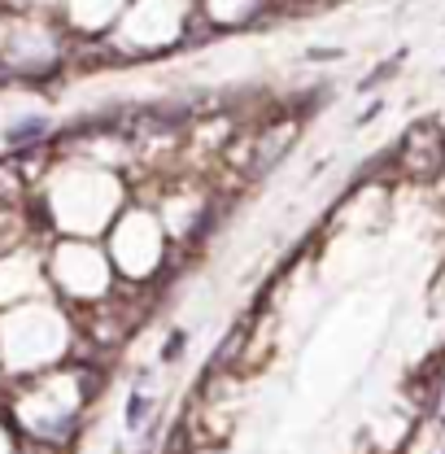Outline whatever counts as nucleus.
<instances>
[{
	"label": "nucleus",
	"mask_w": 445,
	"mask_h": 454,
	"mask_svg": "<svg viewBox=\"0 0 445 454\" xmlns=\"http://www.w3.org/2000/svg\"><path fill=\"white\" fill-rule=\"evenodd\" d=\"M389 167L402 179L433 184L445 175V127L437 118H419L402 131V140L389 149Z\"/></svg>",
	"instance_id": "1"
},
{
	"label": "nucleus",
	"mask_w": 445,
	"mask_h": 454,
	"mask_svg": "<svg viewBox=\"0 0 445 454\" xmlns=\"http://www.w3.org/2000/svg\"><path fill=\"white\" fill-rule=\"evenodd\" d=\"M31 179H35V158L31 153L27 158H13V162H0V206H13L27 192Z\"/></svg>",
	"instance_id": "3"
},
{
	"label": "nucleus",
	"mask_w": 445,
	"mask_h": 454,
	"mask_svg": "<svg viewBox=\"0 0 445 454\" xmlns=\"http://www.w3.org/2000/svg\"><path fill=\"white\" fill-rule=\"evenodd\" d=\"M144 415H149V397L131 394V402H127V424H131V428H140V424H144Z\"/></svg>",
	"instance_id": "6"
},
{
	"label": "nucleus",
	"mask_w": 445,
	"mask_h": 454,
	"mask_svg": "<svg viewBox=\"0 0 445 454\" xmlns=\"http://www.w3.org/2000/svg\"><path fill=\"white\" fill-rule=\"evenodd\" d=\"M44 136H49V122H44V118H22V122H13V127L4 131L9 149H27V145H35V140H44Z\"/></svg>",
	"instance_id": "4"
},
{
	"label": "nucleus",
	"mask_w": 445,
	"mask_h": 454,
	"mask_svg": "<svg viewBox=\"0 0 445 454\" xmlns=\"http://www.w3.org/2000/svg\"><path fill=\"white\" fill-rule=\"evenodd\" d=\"M402 61H406V53H393L389 61H385V66H376V70H371V74H367V79H363L358 88H363V92H371V88H380V83H389L393 74L402 70Z\"/></svg>",
	"instance_id": "5"
},
{
	"label": "nucleus",
	"mask_w": 445,
	"mask_h": 454,
	"mask_svg": "<svg viewBox=\"0 0 445 454\" xmlns=\"http://www.w3.org/2000/svg\"><path fill=\"white\" fill-rule=\"evenodd\" d=\"M183 345H188V333H183V328H175V333H170V340L162 345V358H167V363L183 358Z\"/></svg>",
	"instance_id": "7"
},
{
	"label": "nucleus",
	"mask_w": 445,
	"mask_h": 454,
	"mask_svg": "<svg viewBox=\"0 0 445 454\" xmlns=\"http://www.w3.org/2000/svg\"><path fill=\"white\" fill-rule=\"evenodd\" d=\"M297 127H301V118H297V114H284V118H271V122L254 127L249 162H245V170H240V179L249 184V179H262L271 167H279V162H284V153L293 149V140L301 136Z\"/></svg>",
	"instance_id": "2"
},
{
	"label": "nucleus",
	"mask_w": 445,
	"mask_h": 454,
	"mask_svg": "<svg viewBox=\"0 0 445 454\" xmlns=\"http://www.w3.org/2000/svg\"><path fill=\"white\" fill-rule=\"evenodd\" d=\"M328 57H345L340 49H310V61H328Z\"/></svg>",
	"instance_id": "8"
}]
</instances>
